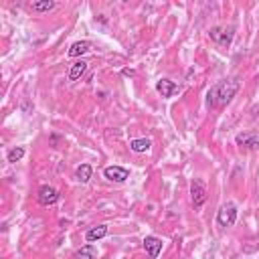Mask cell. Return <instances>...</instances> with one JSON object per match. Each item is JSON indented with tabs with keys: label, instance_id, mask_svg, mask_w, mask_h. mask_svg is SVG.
<instances>
[{
	"label": "cell",
	"instance_id": "277c9868",
	"mask_svg": "<svg viewBox=\"0 0 259 259\" xmlns=\"http://www.w3.org/2000/svg\"><path fill=\"white\" fill-rule=\"evenodd\" d=\"M235 144L239 148H245V150H255V148H259V132H255V130L243 132L235 138Z\"/></svg>",
	"mask_w": 259,
	"mask_h": 259
},
{
	"label": "cell",
	"instance_id": "7c38bea8",
	"mask_svg": "<svg viewBox=\"0 0 259 259\" xmlns=\"http://www.w3.org/2000/svg\"><path fill=\"white\" fill-rule=\"evenodd\" d=\"M73 259H97V249L95 245H83L73 253Z\"/></svg>",
	"mask_w": 259,
	"mask_h": 259
},
{
	"label": "cell",
	"instance_id": "7a4b0ae2",
	"mask_svg": "<svg viewBox=\"0 0 259 259\" xmlns=\"http://www.w3.org/2000/svg\"><path fill=\"white\" fill-rule=\"evenodd\" d=\"M208 36H210L212 42H217L219 47H225V49H227V47H231V42H233L235 26H214V28H210Z\"/></svg>",
	"mask_w": 259,
	"mask_h": 259
},
{
	"label": "cell",
	"instance_id": "4fadbf2b",
	"mask_svg": "<svg viewBox=\"0 0 259 259\" xmlns=\"http://www.w3.org/2000/svg\"><path fill=\"white\" fill-rule=\"evenodd\" d=\"M87 61H77V63H73L71 65V69H69V81H77V79H81V75L87 71Z\"/></svg>",
	"mask_w": 259,
	"mask_h": 259
},
{
	"label": "cell",
	"instance_id": "5bb4252c",
	"mask_svg": "<svg viewBox=\"0 0 259 259\" xmlns=\"http://www.w3.org/2000/svg\"><path fill=\"white\" fill-rule=\"evenodd\" d=\"M150 146H152V142H150L148 138H140V140H132V142H130V148H132V152H136V154L148 152Z\"/></svg>",
	"mask_w": 259,
	"mask_h": 259
},
{
	"label": "cell",
	"instance_id": "ba28073f",
	"mask_svg": "<svg viewBox=\"0 0 259 259\" xmlns=\"http://www.w3.org/2000/svg\"><path fill=\"white\" fill-rule=\"evenodd\" d=\"M156 91L162 97H172V95H176L180 91V85L170 81V79H160V81H156Z\"/></svg>",
	"mask_w": 259,
	"mask_h": 259
},
{
	"label": "cell",
	"instance_id": "30bf717a",
	"mask_svg": "<svg viewBox=\"0 0 259 259\" xmlns=\"http://www.w3.org/2000/svg\"><path fill=\"white\" fill-rule=\"evenodd\" d=\"M89 51H91V42H89V40H77V42H73V45L69 47L67 55H69L71 59H75V57H81V55H85V53H89Z\"/></svg>",
	"mask_w": 259,
	"mask_h": 259
},
{
	"label": "cell",
	"instance_id": "5b68a950",
	"mask_svg": "<svg viewBox=\"0 0 259 259\" xmlns=\"http://www.w3.org/2000/svg\"><path fill=\"white\" fill-rule=\"evenodd\" d=\"M190 198H192L194 208H200L206 202L208 194H206V188H204V184L200 180H192V184H190Z\"/></svg>",
	"mask_w": 259,
	"mask_h": 259
},
{
	"label": "cell",
	"instance_id": "52a82bcc",
	"mask_svg": "<svg viewBox=\"0 0 259 259\" xmlns=\"http://www.w3.org/2000/svg\"><path fill=\"white\" fill-rule=\"evenodd\" d=\"M36 198H38V202H40L42 206H49V204H55V202L59 200V192H57L53 186L45 184V186H40V188H38Z\"/></svg>",
	"mask_w": 259,
	"mask_h": 259
},
{
	"label": "cell",
	"instance_id": "8992f818",
	"mask_svg": "<svg viewBox=\"0 0 259 259\" xmlns=\"http://www.w3.org/2000/svg\"><path fill=\"white\" fill-rule=\"evenodd\" d=\"M103 176L111 182H125L130 178V170L123 168V166H107L103 170Z\"/></svg>",
	"mask_w": 259,
	"mask_h": 259
},
{
	"label": "cell",
	"instance_id": "9a60e30c",
	"mask_svg": "<svg viewBox=\"0 0 259 259\" xmlns=\"http://www.w3.org/2000/svg\"><path fill=\"white\" fill-rule=\"evenodd\" d=\"M91 174H93L91 164H81V166H77V170H75V178H77L79 182H89Z\"/></svg>",
	"mask_w": 259,
	"mask_h": 259
},
{
	"label": "cell",
	"instance_id": "e0dca14e",
	"mask_svg": "<svg viewBox=\"0 0 259 259\" xmlns=\"http://www.w3.org/2000/svg\"><path fill=\"white\" fill-rule=\"evenodd\" d=\"M22 156H24V148L22 146H16V148H12V150H8V154H6V160L8 162H18V160H22Z\"/></svg>",
	"mask_w": 259,
	"mask_h": 259
},
{
	"label": "cell",
	"instance_id": "9c48e42d",
	"mask_svg": "<svg viewBox=\"0 0 259 259\" xmlns=\"http://www.w3.org/2000/svg\"><path fill=\"white\" fill-rule=\"evenodd\" d=\"M144 249H146V253L150 255V259H156V257L160 255V251H162V239H158V237H154V235L144 237Z\"/></svg>",
	"mask_w": 259,
	"mask_h": 259
},
{
	"label": "cell",
	"instance_id": "3957f363",
	"mask_svg": "<svg viewBox=\"0 0 259 259\" xmlns=\"http://www.w3.org/2000/svg\"><path fill=\"white\" fill-rule=\"evenodd\" d=\"M237 221V206L233 202H227L221 206V210L217 212V223L221 227H233Z\"/></svg>",
	"mask_w": 259,
	"mask_h": 259
},
{
	"label": "cell",
	"instance_id": "6da1fadb",
	"mask_svg": "<svg viewBox=\"0 0 259 259\" xmlns=\"http://www.w3.org/2000/svg\"><path fill=\"white\" fill-rule=\"evenodd\" d=\"M241 83L239 79H227V81H219L217 85H212L206 93V105L210 109H223L225 105L231 103V99L237 95Z\"/></svg>",
	"mask_w": 259,
	"mask_h": 259
},
{
	"label": "cell",
	"instance_id": "2e32d148",
	"mask_svg": "<svg viewBox=\"0 0 259 259\" xmlns=\"http://www.w3.org/2000/svg\"><path fill=\"white\" fill-rule=\"evenodd\" d=\"M32 12H51L57 8V2H49V0H42V2H30L28 6Z\"/></svg>",
	"mask_w": 259,
	"mask_h": 259
},
{
	"label": "cell",
	"instance_id": "8fae6325",
	"mask_svg": "<svg viewBox=\"0 0 259 259\" xmlns=\"http://www.w3.org/2000/svg\"><path fill=\"white\" fill-rule=\"evenodd\" d=\"M105 235H107V225H97V227H93V229H89V231L85 233V239H87L89 243H95V241L103 239Z\"/></svg>",
	"mask_w": 259,
	"mask_h": 259
}]
</instances>
